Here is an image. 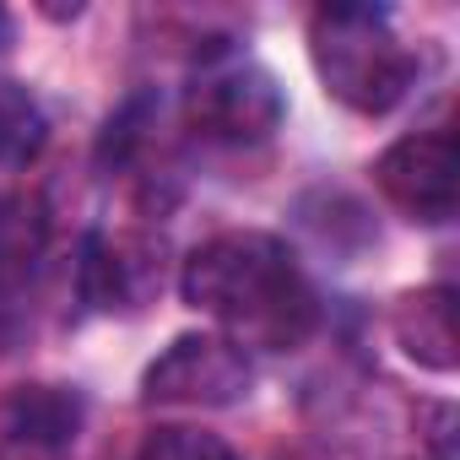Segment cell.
Listing matches in <instances>:
<instances>
[{
	"label": "cell",
	"instance_id": "cell-1",
	"mask_svg": "<svg viewBox=\"0 0 460 460\" xmlns=\"http://www.w3.org/2000/svg\"><path fill=\"white\" fill-rule=\"evenodd\" d=\"M179 293L190 309L217 320L234 347L288 352L309 341L320 325V298L298 266V255L271 234H217L206 239L184 271Z\"/></svg>",
	"mask_w": 460,
	"mask_h": 460
},
{
	"label": "cell",
	"instance_id": "cell-5",
	"mask_svg": "<svg viewBox=\"0 0 460 460\" xmlns=\"http://www.w3.org/2000/svg\"><path fill=\"white\" fill-rule=\"evenodd\" d=\"M455 136L449 130H417L401 136L379 163H374V184L379 195L411 217V222H449L455 217Z\"/></svg>",
	"mask_w": 460,
	"mask_h": 460
},
{
	"label": "cell",
	"instance_id": "cell-2",
	"mask_svg": "<svg viewBox=\"0 0 460 460\" xmlns=\"http://www.w3.org/2000/svg\"><path fill=\"white\" fill-rule=\"evenodd\" d=\"M309 60H314L325 93L336 103H347L352 114H390L417 82V60L395 39L390 12L352 6V0L314 12V22H309Z\"/></svg>",
	"mask_w": 460,
	"mask_h": 460
},
{
	"label": "cell",
	"instance_id": "cell-6",
	"mask_svg": "<svg viewBox=\"0 0 460 460\" xmlns=\"http://www.w3.org/2000/svg\"><path fill=\"white\" fill-rule=\"evenodd\" d=\"M163 288V261L157 244L141 234H98L82 261V293L103 314H136L157 298Z\"/></svg>",
	"mask_w": 460,
	"mask_h": 460
},
{
	"label": "cell",
	"instance_id": "cell-8",
	"mask_svg": "<svg viewBox=\"0 0 460 460\" xmlns=\"http://www.w3.org/2000/svg\"><path fill=\"white\" fill-rule=\"evenodd\" d=\"M395 341L406 347L411 363L449 374L460 363V336H455V293L449 288H422L395 304Z\"/></svg>",
	"mask_w": 460,
	"mask_h": 460
},
{
	"label": "cell",
	"instance_id": "cell-11",
	"mask_svg": "<svg viewBox=\"0 0 460 460\" xmlns=\"http://www.w3.org/2000/svg\"><path fill=\"white\" fill-rule=\"evenodd\" d=\"M130 460H234V449L200 428H157L146 433V444Z\"/></svg>",
	"mask_w": 460,
	"mask_h": 460
},
{
	"label": "cell",
	"instance_id": "cell-3",
	"mask_svg": "<svg viewBox=\"0 0 460 460\" xmlns=\"http://www.w3.org/2000/svg\"><path fill=\"white\" fill-rule=\"evenodd\" d=\"M288 119V98L277 76L255 60H222L190 87V125L211 141H266Z\"/></svg>",
	"mask_w": 460,
	"mask_h": 460
},
{
	"label": "cell",
	"instance_id": "cell-12",
	"mask_svg": "<svg viewBox=\"0 0 460 460\" xmlns=\"http://www.w3.org/2000/svg\"><path fill=\"white\" fill-rule=\"evenodd\" d=\"M6 39H12V17H6V6H0V49H6Z\"/></svg>",
	"mask_w": 460,
	"mask_h": 460
},
{
	"label": "cell",
	"instance_id": "cell-7",
	"mask_svg": "<svg viewBox=\"0 0 460 460\" xmlns=\"http://www.w3.org/2000/svg\"><path fill=\"white\" fill-rule=\"evenodd\" d=\"M49 239V211L39 195H0V341L17 336V293L33 277Z\"/></svg>",
	"mask_w": 460,
	"mask_h": 460
},
{
	"label": "cell",
	"instance_id": "cell-4",
	"mask_svg": "<svg viewBox=\"0 0 460 460\" xmlns=\"http://www.w3.org/2000/svg\"><path fill=\"white\" fill-rule=\"evenodd\" d=\"M250 358L227 336H179L146 374V406H234L250 395Z\"/></svg>",
	"mask_w": 460,
	"mask_h": 460
},
{
	"label": "cell",
	"instance_id": "cell-10",
	"mask_svg": "<svg viewBox=\"0 0 460 460\" xmlns=\"http://www.w3.org/2000/svg\"><path fill=\"white\" fill-rule=\"evenodd\" d=\"M44 136H49V119L39 98L17 82H0V168H22L28 157H39Z\"/></svg>",
	"mask_w": 460,
	"mask_h": 460
},
{
	"label": "cell",
	"instance_id": "cell-9",
	"mask_svg": "<svg viewBox=\"0 0 460 460\" xmlns=\"http://www.w3.org/2000/svg\"><path fill=\"white\" fill-rule=\"evenodd\" d=\"M6 422L28 444H66L82 428V401L60 385H22L6 401Z\"/></svg>",
	"mask_w": 460,
	"mask_h": 460
}]
</instances>
